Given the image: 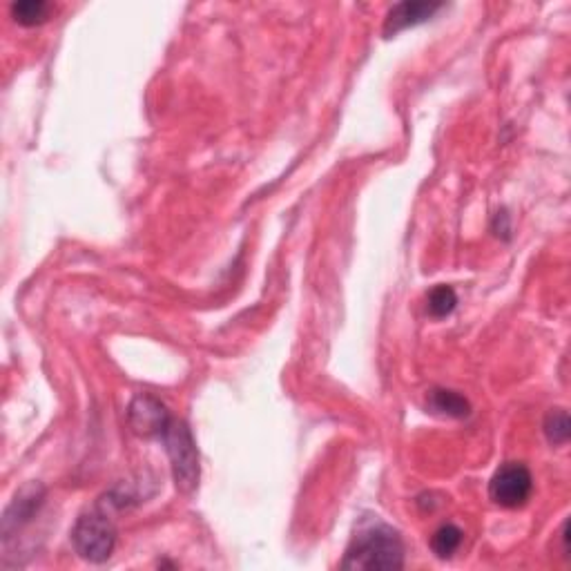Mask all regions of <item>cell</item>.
<instances>
[{
    "label": "cell",
    "instance_id": "obj_1",
    "mask_svg": "<svg viewBox=\"0 0 571 571\" xmlns=\"http://www.w3.org/2000/svg\"><path fill=\"white\" fill-rule=\"evenodd\" d=\"M344 569H402L404 545L398 531L382 520H362L346 549Z\"/></svg>",
    "mask_w": 571,
    "mask_h": 571
},
{
    "label": "cell",
    "instance_id": "obj_2",
    "mask_svg": "<svg viewBox=\"0 0 571 571\" xmlns=\"http://www.w3.org/2000/svg\"><path fill=\"white\" fill-rule=\"evenodd\" d=\"M72 545L87 563H105L116 547V527L108 514V509L99 505L87 511L72 529Z\"/></svg>",
    "mask_w": 571,
    "mask_h": 571
},
{
    "label": "cell",
    "instance_id": "obj_3",
    "mask_svg": "<svg viewBox=\"0 0 571 571\" xmlns=\"http://www.w3.org/2000/svg\"><path fill=\"white\" fill-rule=\"evenodd\" d=\"M159 440L168 451L177 489L192 493L199 487V453L188 424L172 418Z\"/></svg>",
    "mask_w": 571,
    "mask_h": 571
},
{
    "label": "cell",
    "instance_id": "obj_4",
    "mask_svg": "<svg viewBox=\"0 0 571 571\" xmlns=\"http://www.w3.org/2000/svg\"><path fill=\"white\" fill-rule=\"evenodd\" d=\"M534 491V478L531 471L520 462H507L493 473L489 482V496L496 505L505 509L522 507Z\"/></svg>",
    "mask_w": 571,
    "mask_h": 571
},
{
    "label": "cell",
    "instance_id": "obj_5",
    "mask_svg": "<svg viewBox=\"0 0 571 571\" xmlns=\"http://www.w3.org/2000/svg\"><path fill=\"white\" fill-rule=\"evenodd\" d=\"M170 420L172 415L168 406L150 393L137 395L128 406L130 427L137 435H143V438H161V433L166 431Z\"/></svg>",
    "mask_w": 571,
    "mask_h": 571
},
{
    "label": "cell",
    "instance_id": "obj_6",
    "mask_svg": "<svg viewBox=\"0 0 571 571\" xmlns=\"http://www.w3.org/2000/svg\"><path fill=\"white\" fill-rule=\"evenodd\" d=\"M444 5L440 3H427V0H406V3H398L389 9L384 21V36L391 38L395 34L404 32V29L415 27L420 23H427L440 12Z\"/></svg>",
    "mask_w": 571,
    "mask_h": 571
},
{
    "label": "cell",
    "instance_id": "obj_7",
    "mask_svg": "<svg viewBox=\"0 0 571 571\" xmlns=\"http://www.w3.org/2000/svg\"><path fill=\"white\" fill-rule=\"evenodd\" d=\"M45 491L38 485H29L21 493H18L16 500L12 502V507L7 509V514L3 518V534L5 538L12 536V531H18V527L27 525L29 520L34 518L38 507L43 505Z\"/></svg>",
    "mask_w": 571,
    "mask_h": 571
},
{
    "label": "cell",
    "instance_id": "obj_8",
    "mask_svg": "<svg viewBox=\"0 0 571 571\" xmlns=\"http://www.w3.org/2000/svg\"><path fill=\"white\" fill-rule=\"evenodd\" d=\"M427 406L431 413L447 415V418H467L471 413V404L467 402V398L449 389H433L429 393Z\"/></svg>",
    "mask_w": 571,
    "mask_h": 571
},
{
    "label": "cell",
    "instance_id": "obj_9",
    "mask_svg": "<svg viewBox=\"0 0 571 571\" xmlns=\"http://www.w3.org/2000/svg\"><path fill=\"white\" fill-rule=\"evenodd\" d=\"M12 18L23 27H34L45 23L50 18L52 5L45 3V0H21V3H14L9 7Z\"/></svg>",
    "mask_w": 571,
    "mask_h": 571
},
{
    "label": "cell",
    "instance_id": "obj_10",
    "mask_svg": "<svg viewBox=\"0 0 571 571\" xmlns=\"http://www.w3.org/2000/svg\"><path fill=\"white\" fill-rule=\"evenodd\" d=\"M462 538H464V534H462L460 527H456V525H442L431 538L433 554L438 556V558H442V560L451 558L460 549Z\"/></svg>",
    "mask_w": 571,
    "mask_h": 571
},
{
    "label": "cell",
    "instance_id": "obj_11",
    "mask_svg": "<svg viewBox=\"0 0 571 571\" xmlns=\"http://www.w3.org/2000/svg\"><path fill=\"white\" fill-rule=\"evenodd\" d=\"M458 306V295L451 286H435L427 297V311L431 317H447Z\"/></svg>",
    "mask_w": 571,
    "mask_h": 571
},
{
    "label": "cell",
    "instance_id": "obj_12",
    "mask_svg": "<svg viewBox=\"0 0 571 571\" xmlns=\"http://www.w3.org/2000/svg\"><path fill=\"white\" fill-rule=\"evenodd\" d=\"M545 435L556 447H563V444L569 442V415L565 409H551L547 413Z\"/></svg>",
    "mask_w": 571,
    "mask_h": 571
}]
</instances>
